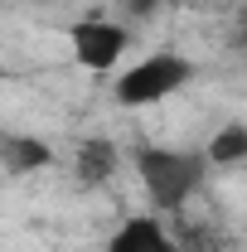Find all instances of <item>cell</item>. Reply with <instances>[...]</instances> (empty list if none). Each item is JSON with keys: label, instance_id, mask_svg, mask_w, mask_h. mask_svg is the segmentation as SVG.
I'll return each instance as SVG.
<instances>
[{"label": "cell", "instance_id": "8992f818", "mask_svg": "<svg viewBox=\"0 0 247 252\" xmlns=\"http://www.w3.org/2000/svg\"><path fill=\"white\" fill-rule=\"evenodd\" d=\"M117 175H122V151H117V141H107V136L78 141V151H73V180L83 189H102L107 180H117Z\"/></svg>", "mask_w": 247, "mask_h": 252}, {"label": "cell", "instance_id": "5b68a950", "mask_svg": "<svg viewBox=\"0 0 247 252\" xmlns=\"http://www.w3.org/2000/svg\"><path fill=\"white\" fill-rule=\"evenodd\" d=\"M54 165V146L44 136H30V131H0V170L10 180H30L39 170Z\"/></svg>", "mask_w": 247, "mask_h": 252}, {"label": "cell", "instance_id": "6da1fadb", "mask_svg": "<svg viewBox=\"0 0 247 252\" xmlns=\"http://www.w3.org/2000/svg\"><path fill=\"white\" fill-rule=\"evenodd\" d=\"M131 170H136V180H141L155 214H180L189 199L209 185L204 151H185V146H136L131 151Z\"/></svg>", "mask_w": 247, "mask_h": 252}, {"label": "cell", "instance_id": "ba28073f", "mask_svg": "<svg viewBox=\"0 0 247 252\" xmlns=\"http://www.w3.org/2000/svg\"><path fill=\"white\" fill-rule=\"evenodd\" d=\"M117 10H122V25H141V20H155L160 10H165V0H117Z\"/></svg>", "mask_w": 247, "mask_h": 252}, {"label": "cell", "instance_id": "277c9868", "mask_svg": "<svg viewBox=\"0 0 247 252\" xmlns=\"http://www.w3.org/2000/svg\"><path fill=\"white\" fill-rule=\"evenodd\" d=\"M102 252H180V243H175V233L165 228L160 214H131L107 233Z\"/></svg>", "mask_w": 247, "mask_h": 252}, {"label": "cell", "instance_id": "3957f363", "mask_svg": "<svg viewBox=\"0 0 247 252\" xmlns=\"http://www.w3.org/2000/svg\"><path fill=\"white\" fill-rule=\"evenodd\" d=\"M126 49H131V25L112 20V15H83L68 25V54L83 73H112L122 68Z\"/></svg>", "mask_w": 247, "mask_h": 252}, {"label": "cell", "instance_id": "7a4b0ae2", "mask_svg": "<svg viewBox=\"0 0 247 252\" xmlns=\"http://www.w3.org/2000/svg\"><path fill=\"white\" fill-rule=\"evenodd\" d=\"M194 78H199V63L189 59V54H180V49H155V54L126 63L122 73H117L112 102L126 107V112H141V107H155L165 97L185 93Z\"/></svg>", "mask_w": 247, "mask_h": 252}, {"label": "cell", "instance_id": "52a82bcc", "mask_svg": "<svg viewBox=\"0 0 247 252\" xmlns=\"http://www.w3.org/2000/svg\"><path fill=\"white\" fill-rule=\"evenodd\" d=\"M204 160H209V170H238V165H247V126L243 122H223L209 136Z\"/></svg>", "mask_w": 247, "mask_h": 252}]
</instances>
